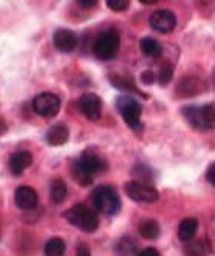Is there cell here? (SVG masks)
<instances>
[{"label": "cell", "mask_w": 215, "mask_h": 256, "mask_svg": "<svg viewBox=\"0 0 215 256\" xmlns=\"http://www.w3.org/2000/svg\"><path fill=\"white\" fill-rule=\"evenodd\" d=\"M108 161L103 155H100L97 150L94 149H86L82 152V155L73 161L71 166V172H73L74 180L86 188L94 182V176L103 174L108 170Z\"/></svg>", "instance_id": "obj_1"}, {"label": "cell", "mask_w": 215, "mask_h": 256, "mask_svg": "<svg viewBox=\"0 0 215 256\" xmlns=\"http://www.w3.org/2000/svg\"><path fill=\"white\" fill-rule=\"evenodd\" d=\"M181 114L189 126L197 130H210L215 124V109L212 103L204 106H184Z\"/></svg>", "instance_id": "obj_2"}, {"label": "cell", "mask_w": 215, "mask_h": 256, "mask_svg": "<svg viewBox=\"0 0 215 256\" xmlns=\"http://www.w3.org/2000/svg\"><path fill=\"white\" fill-rule=\"evenodd\" d=\"M91 200L97 212H102L109 216L120 212V196H118L112 186H99V188H95L91 195Z\"/></svg>", "instance_id": "obj_3"}, {"label": "cell", "mask_w": 215, "mask_h": 256, "mask_svg": "<svg viewBox=\"0 0 215 256\" xmlns=\"http://www.w3.org/2000/svg\"><path fill=\"white\" fill-rule=\"evenodd\" d=\"M65 220L76 226L77 228L86 232V234H92L99 228V218L94 210L85 204H76L63 214Z\"/></svg>", "instance_id": "obj_4"}, {"label": "cell", "mask_w": 215, "mask_h": 256, "mask_svg": "<svg viewBox=\"0 0 215 256\" xmlns=\"http://www.w3.org/2000/svg\"><path fill=\"white\" fill-rule=\"evenodd\" d=\"M120 48V34L117 30H106L94 40L92 52L100 60H112Z\"/></svg>", "instance_id": "obj_5"}, {"label": "cell", "mask_w": 215, "mask_h": 256, "mask_svg": "<svg viewBox=\"0 0 215 256\" xmlns=\"http://www.w3.org/2000/svg\"><path fill=\"white\" fill-rule=\"evenodd\" d=\"M117 109L120 110L125 123L132 129V130H140L141 129V104L134 98L123 96L117 98Z\"/></svg>", "instance_id": "obj_6"}, {"label": "cell", "mask_w": 215, "mask_h": 256, "mask_svg": "<svg viewBox=\"0 0 215 256\" xmlns=\"http://www.w3.org/2000/svg\"><path fill=\"white\" fill-rule=\"evenodd\" d=\"M33 108L37 115L43 118H53L59 114L62 108L60 98L53 94V92H42V94L36 96L33 100Z\"/></svg>", "instance_id": "obj_7"}, {"label": "cell", "mask_w": 215, "mask_h": 256, "mask_svg": "<svg viewBox=\"0 0 215 256\" xmlns=\"http://www.w3.org/2000/svg\"><path fill=\"white\" fill-rule=\"evenodd\" d=\"M126 195L135 202H155L160 198V194L152 186L138 182V181H128L125 184Z\"/></svg>", "instance_id": "obj_8"}, {"label": "cell", "mask_w": 215, "mask_h": 256, "mask_svg": "<svg viewBox=\"0 0 215 256\" xmlns=\"http://www.w3.org/2000/svg\"><path fill=\"white\" fill-rule=\"evenodd\" d=\"M149 25L161 34H169L177 26V17L169 10H157L149 17Z\"/></svg>", "instance_id": "obj_9"}, {"label": "cell", "mask_w": 215, "mask_h": 256, "mask_svg": "<svg viewBox=\"0 0 215 256\" xmlns=\"http://www.w3.org/2000/svg\"><path fill=\"white\" fill-rule=\"evenodd\" d=\"M102 98L97 94L86 92L79 98V109L85 117L91 122H95L100 118L102 115Z\"/></svg>", "instance_id": "obj_10"}, {"label": "cell", "mask_w": 215, "mask_h": 256, "mask_svg": "<svg viewBox=\"0 0 215 256\" xmlns=\"http://www.w3.org/2000/svg\"><path fill=\"white\" fill-rule=\"evenodd\" d=\"M14 201L16 206L22 210H33V208L37 207L39 196L37 192L30 186H19L14 192Z\"/></svg>", "instance_id": "obj_11"}, {"label": "cell", "mask_w": 215, "mask_h": 256, "mask_svg": "<svg viewBox=\"0 0 215 256\" xmlns=\"http://www.w3.org/2000/svg\"><path fill=\"white\" fill-rule=\"evenodd\" d=\"M206 89V84L198 77H184L177 84V96L181 98L195 97Z\"/></svg>", "instance_id": "obj_12"}, {"label": "cell", "mask_w": 215, "mask_h": 256, "mask_svg": "<svg viewBox=\"0 0 215 256\" xmlns=\"http://www.w3.org/2000/svg\"><path fill=\"white\" fill-rule=\"evenodd\" d=\"M53 42H54V46L60 52L68 54V52H73L77 48L79 38H77L76 32L71 31V30H57L54 32Z\"/></svg>", "instance_id": "obj_13"}, {"label": "cell", "mask_w": 215, "mask_h": 256, "mask_svg": "<svg viewBox=\"0 0 215 256\" xmlns=\"http://www.w3.org/2000/svg\"><path fill=\"white\" fill-rule=\"evenodd\" d=\"M33 164V154L28 150H19L10 156V170L14 176H19Z\"/></svg>", "instance_id": "obj_14"}, {"label": "cell", "mask_w": 215, "mask_h": 256, "mask_svg": "<svg viewBox=\"0 0 215 256\" xmlns=\"http://www.w3.org/2000/svg\"><path fill=\"white\" fill-rule=\"evenodd\" d=\"M69 138V129L63 123H57L50 128V130L46 132L45 140L48 144L51 146H63Z\"/></svg>", "instance_id": "obj_15"}, {"label": "cell", "mask_w": 215, "mask_h": 256, "mask_svg": "<svg viewBox=\"0 0 215 256\" xmlns=\"http://www.w3.org/2000/svg\"><path fill=\"white\" fill-rule=\"evenodd\" d=\"M198 230V220L197 218H184L178 226V238L183 242L192 241Z\"/></svg>", "instance_id": "obj_16"}, {"label": "cell", "mask_w": 215, "mask_h": 256, "mask_svg": "<svg viewBox=\"0 0 215 256\" xmlns=\"http://www.w3.org/2000/svg\"><path fill=\"white\" fill-rule=\"evenodd\" d=\"M138 235L145 240H157L160 236V224L155 220H143L138 224Z\"/></svg>", "instance_id": "obj_17"}, {"label": "cell", "mask_w": 215, "mask_h": 256, "mask_svg": "<svg viewBox=\"0 0 215 256\" xmlns=\"http://www.w3.org/2000/svg\"><path fill=\"white\" fill-rule=\"evenodd\" d=\"M140 50H141V52L145 54L146 57H151V58H157L163 52V48H161L160 42H157L152 37H143L140 40Z\"/></svg>", "instance_id": "obj_18"}, {"label": "cell", "mask_w": 215, "mask_h": 256, "mask_svg": "<svg viewBox=\"0 0 215 256\" xmlns=\"http://www.w3.org/2000/svg\"><path fill=\"white\" fill-rule=\"evenodd\" d=\"M109 80H111V84L112 86H115L117 89H122V90H131V92H135V94H138V96H141V97H146L143 92H140L138 90V88H137V84H135V82H134V78L132 77H125V76H111L109 77Z\"/></svg>", "instance_id": "obj_19"}, {"label": "cell", "mask_w": 215, "mask_h": 256, "mask_svg": "<svg viewBox=\"0 0 215 256\" xmlns=\"http://www.w3.org/2000/svg\"><path fill=\"white\" fill-rule=\"evenodd\" d=\"M68 195V188H66V182L62 178H56L51 184V200L56 204H60L65 201Z\"/></svg>", "instance_id": "obj_20"}, {"label": "cell", "mask_w": 215, "mask_h": 256, "mask_svg": "<svg viewBox=\"0 0 215 256\" xmlns=\"http://www.w3.org/2000/svg\"><path fill=\"white\" fill-rule=\"evenodd\" d=\"M66 250V244L62 238H51L45 244V256H63Z\"/></svg>", "instance_id": "obj_21"}, {"label": "cell", "mask_w": 215, "mask_h": 256, "mask_svg": "<svg viewBox=\"0 0 215 256\" xmlns=\"http://www.w3.org/2000/svg\"><path fill=\"white\" fill-rule=\"evenodd\" d=\"M184 256H207V242L204 240H194L184 247Z\"/></svg>", "instance_id": "obj_22"}, {"label": "cell", "mask_w": 215, "mask_h": 256, "mask_svg": "<svg viewBox=\"0 0 215 256\" xmlns=\"http://www.w3.org/2000/svg\"><path fill=\"white\" fill-rule=\"evenodd\" d=\"M174 77V66L168 62H164L161 66H160V71L158 74L155 76V80L161 84V86H166Z\"/></svg>", "instance_id": "obj_23"}, {"label": "cell", "mask_w": 215, "mask_h": 256, "mask_svg": "<svg viewBox=\"0 0 215 256\" xmlns=\"http://www.w3.org/2000/svg\"><path fill=\"white\" fill-rule=\"evenodd\" d=\"M118 256H137L138 252L135 248V242H132L129 238H123L122 241L117 242V247H115Z\"/></svg>", "instance_id": "obj_24"}, {"label": "cell", "mask_w": 215, "mask_h": 256, "mask_svg": "<svg viewBox=\"0 0 215 256\" xmlns=\"http://www.w3.org/2000/svg\"><path fill=\"white\" fill-rule=\"evenodd\" d=\"M132 174L135 175V176H138L140 180H145V184H146V181L149 180H152V170H151V168H148L146 164H137L134 169H132Z\"/></svg>", "instance_id": "obj_25"}, {"label": "cell", "mask_w": 215, "mask_h": 256, "mask_svg": "<svg viewBox=\"0 0 215 256\" xmlns=\"http://www.w3.org/2000/svg\"><path fill=\"white\" fill-rule=\"evenodd\" d=\"M129 0H106V6L111 8L112 11L122 12L129 8Z\"/></svg>", "instance_id": "obj_26"}, {"label": "cell", "mask_w": 215, "mask_h": 256, "mask_svg": "<svg viewBox=\"0 0 215 256\" xmlns=\"http://www.w3.org/2000/svg\"><path fill=\"white\" fill-rule=\"evenodd\" d=\"M141 82L145 84H154L155 83V74L152 71H143L141 72Z\"/></svg>", "instance_id": "obj_27"}, {"label": "cell", "mask_w": 215, "mask_h": 256, "mask_svg": "<svg viewBox=\"0 0 215 256\" xmlns=\"http://www.w3.org/2000/svg\"><path fill=\"white\" fill-rule=\"evenodd\" d=\"M137 256H160V253H158L157 248H154V247H146V248L140 250Z\"/></svg>", "instance_id": "obj_28"}, {"label": "cell", "mask_w": 215, "mask_h": 256, "mask_svg": "<svg viewBox=\"0 0 215 256\" xmlns=\"http://www.w3.org/2000/svg\"><path fill=\"white\" fill-rule=\"evenodd\" d=\"M76 256H91V250L88 244H79Z\"/></svg>", "instance_id": "obj_29"}, {"label": "cell", "mask_w": 215, "mask_h": 256, "mask_svg": "<svg viewBox=\"0 0 215 256\" xmlns=\"http://www.w3.org/2000/svg\"><path fill=\"white\" fill-rule=\"evenodd\" d=\"M206 178H207V181H209L212 186H215V164H210V166H209V169H207V172H206Z\"/></svg>", "instance_id": "obj_30"}, {"label": "cell", "mask_w": 215, "mask_h": 256, "mask_svg": "<svg viewBox=\"0 0 215 256\" xmlns=\"http://www.w3.org/2000/svg\"><path fill=\"white\" fill-rule=\"evenodd\" d=\"M77 4L82 8H94L97 6V0H77Z\"/></svg>", "instance_id": "obj_31"}, {"label": "cell", "mask_w": 215, "mask_h": 256, "mask_svg": "<svg viewBox=\"0 0 215 256\" xmlns=\"http://www.w3.org/2000/svg\"><path fill=\"white\" fill-rule=\"evenodd\" d=\"M7 130H8V126H7L5 120L0 118V136H2L4 134H7Z\"/></svg>", "instance_id": "obj_32"}, {"label": "cell", "mask_w": 215, "mask_h": 256, "mask_svg": "<svg viewBox=\"0 0 215 256\" xmlns=\"http://www.w3.org/2000/svg\"><path fill=\"white\" fill-rule=\"evenodd\" d=\"M143 5H152V4H157V0H141Z\"/></svg>", "instance_id": "obj_33"}]
</instances>
